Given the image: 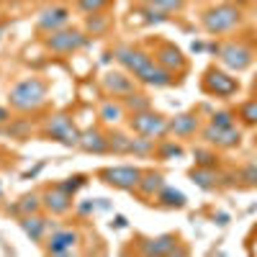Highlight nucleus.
<instances>
[{"label":"nucleus","instance_id":"obj_1","mask_svg":"<svg viewBox=\"0 0 257 257\" xmlns=\"http://www.w3.org/2000/svg\"><path fill=\"white\" fill-rule=\"evenodd\" d=\"M49 100V85L47 80H41V77H24V80H18L11 93H8V105L13 111L18 113H34L39 108H44Z\"/></svg>","mask_w":257,"mask_h":257},{"label":"nucleus","instance_id":"obj_2","mask_svg":"<svg viewBox=\"0 0 257 257\" xmlns=\"http://www.w3.org/2000/svg\"><path fill=\"white\" fill-rule=\"evenodd\" d=\"M242 24V8L237 3H219V6H211L203 16H201V26L206 34L211 36H221L229 34Z\"/></svg>","mask_w":257,"mask_h":257},{"label":"nucleus","instance_id":"obj_3","mask_svg":"<svg viewBox=\"0 0 257 257\" xmlns=\"http://www.w3.org/2000/svg\"><path fill=\"white\" fill-rule=\"evenodd\" d=\"M88 44H90V36L82 29H70V26H64L59 31H52L44 39V47L52 54H72V52H80Z\"/></svg>","mask_w":257,"mask_h":257},{"label":"nucleus","instance_id":"obj_4","mask_svg":"<svg viewBox=\"0 0 257 257\" xmlns=\"http://www.w3.org/2000/svg\"><path fill=\"white\" fill-rule=\"evenodd\" d=\"M167 121L162 113L157 111H139V113H128V128L134 134H142V137H149V139H165L170 132H167Z\"/></svg>","mask_w":257,"mask_h":257},{"label":"nucleus","instance_id":"obj_5","mask_svg":"<svg viewBox=\"0 0 257 257\" xmlns=\"http://www.w3.org/2000/svg\"><path fill=\"white\" fill-rule=\"evenodd\" d=\"M41 132H44V137H49V139H54V142H59L64 147H77L80 134H82V132H77V126L72 123L70 113H54V116H49L44 123H41Z\"/></svg>","mask_w":257,"mask_h":257},{"label":"nucleus","instance_id":"obj_6","mask_svg":"<svg viewBox=\"0 0 257 257\" xmlns=\"http://www.w3.org/2000/svg\"><path fill=\"white\" fill-rule=\"evenodd\" d=\"M201 88L206 95H213V98H229L239 90V80L231 77L229 72L219 70V67H208L201 77Z\"/></svg>","mask_w":257,"mask_h":257},{"label":"nucleus","instance_id":"obj_7","mask_svg":"<svg viewBox=\"0 0 257 257\" xmlns=\"http://www.w3.org/2000/svg\"><path fill=\"white\" fill-rule=\"evenodd\" d=\"M142 173L144 170H139L134 165H116V167H103L98 173V178L105 185L116 188V190H137V185L142 180Z\"/></svg>","mask_w":257,"mask_h":257},{"label":"nucleus","instance_id":"obj_8","mask_svg":"<svg viewBox=\"0 0 257 257\" xmlns=\"http://www.w3.org/2000/svg\"><path fill=\"white\" fill-rule=\"evenodd\" d=\"M219 59H221V64L226 70L244 72L254 59V52L247 44H242V41H226L224 47H219Z\"/></svg>","mask_w":257,"mask_h":257},{"label":"nucleus","instance_id":"obj_9","mask_svg":"<svg viewBox=\"0 0 257 257\" xmlns=\"http://www.w3.org/2000/svg\"><path fill=\"white\" fill-rule=\"evenodd\" d=\"M201 137L206 139V144L216 147V149H234L242 142V132L237 128V123L234 126H211L208 123L201 128Z\"/></svg>","mask_w":257,"mask_h":257},{"label":"nucleus","instance_id":"obj_10","mask_svg":"<svg viewBox=\"0 0 257 257\" xmlns=\"http://www.w3.org/2000/svg\"><path fill=\"white\" fill-rule=\"evenodd\" d=\"M100 85H103L105 95L121 98V100L137 90V80H134V75H128L126 70H111V72H105V75L100 77Z\"/></svg>","mask_w":257,"mask_h":257},{"label":"nucleus","instance_id":"obj_11","mask_svg":"<svg viewBox=\"0 0 257 257\" xmlns=\"http://www.w3.org/2000/svg\"><path fill=\"white\" fill-rule=\"evenodd\" d=\"M152 57H155L157 64H162V67H165L167 72H173V75L188 70V59H185V54L173 44V41H160L157 49L152 52Z\"/></svg>","mask_w":257,"mask_h":257},{"label":"nucleus","instance_id":"obj_12","mask_svg":"<svg viewBox=\"0 0 257 257\" xmlns=\"http://www.w3.org/2000/svg\"><path fill=\"white\" fill-rule=\"evenodd\" d=\"M80 244V234L75 229H52L49 237L44 239V249L49 254H72Z\"/></svg>","mask_w":257,"mask_h":257},{"label":"nucleus","instance_id":"obj_13","mask_svg":"<svg viewBox=\"0 0 257 257\" xmlns=\"http://www.w3.org/2000/svg\"><path fill=\"white\" fill-rule=\"evenodd\" d=\"M113 59L121 64V67L128 72V75H137L147 62H152V52L147 49H139V47H116L113 49Z\"/></svg>","mask_w":257,"mask_h":257},{"label":"nucleus","instance_id":"obj_14","mask_svg":"<svg viewBox=\"0 0 257 257\" xmlns=\"http://www.w3.org/2000/svg\"><path fill=\"white\" fill-rule=\"evenodd\" d=\"M134 80L142 82V85H149V88H170V85L175 82V75L167 72L162 64H157L152 59V62H147L144 67L134 75Z\"/></svg>","mask_w":257,"mask_h":257},{"label":"nucleus","instance_id":"obj_15","mask_svg":"<svg viewBox=\"0 0 257 257\" xmlns=\"http://www.w3.org/2000/svg\"><path fill=\"white\" fill-rule=\"evenodd\" d=\"M142 254H188L185 247H178V237L175 234H160V237L144 239L139 244Z\"/></svg>","mask_w":257,"mask_h":257},{"label":"nucleus","instance_id":"obj_16","mask_svg":"<svg viewBox=\"0 0 257 257\" xmlns=\"http://www.w3.org/2000/svg\"><path fill=\"white\" fill-rule=\"evenodd\" d=\"M70 24V8L64 6H49L39 13L36 18V29L44 31V34H52V31H59Z\"/></svg>","mask_w":257,"mask_h":257},{"label":"nucleus","instance_id":"obj_17","mask_svg":"<svg viewBox=\"0 0 257 257\" xmlns=\"http://www.w3.org/2000/svg\"><path fill=\"white\" fill-rule=\"evenodd\" d=\"M41 203H44V208L49 213L62 216V213H67L72 208V196L62 185H52V188H47L44 193H41Z\"/></svg>","mask_w":257,"mask_h":257},{"label":"nucleus","instance_id":"obj_18","mask_svg":"<svg viewBox=\"0 0 257 257\" xmlns=\"http://www.w3.org/2000/svg\"><path fill=\"white\" fill-rule=\"evenodd\" d=\"M77 147L82 149V152H88V155H105L108 152V134L98 132V128H88V132L80 134Z\"/></svg>","mask_w":257,"mask_h":257},{"label":"nucleus","instance_id":"obj_19","mask_svg":"<svg viewBox=\"0 0 257 257\" xmlns=\"http://www.w3.org/2000/svg\"><path fill=\"white\" fill-rule=\"evenodd\" d=\"M167 132L173 137H193L201 132V121L196 113H180L167 121Z\"/></svg>","mask_w":257,"mask_h":257},{"label":"nucleus","instance_id":"obj_20","mask_svg":"<svg viewBox=\"0 0 257 257\" xmlns=\"http://www.w3.org/2000/svg\"><path fill=\"white\" fill-rule=\"evenodd\" d=\"M21 229H24L34 242H44L47 239V231L52 229V224L41 216V213H29V216H21Z\"/></svg>","mask_w":257,"mask_h":257},{"label":"nucleus","instance_id":"obj_21","mask_svg":"<svg viewBox=\"0 0 257 257\" xmlns=\"http://www.w3.org/2000/svg\"><path fill=\"white\" fill-rule=\"evenodd\" d=\"M126 105H123V100L121 98H105L103 103H100V108H98V118L103 121V123H121L123 118H126Z\"/></svg>","mask_w":257,"mask_h":257},{"label":"nucleus","instance_id":"obj_22","mask_svg":"<svg viewBox=\"0 0 257 257\" xmlns=\"http://www.w3.org/2000/svg\"><path fill=\"white\" fill-rule=\"evenodd\" d=\"M165 188V178L160 175V173H155V170H149V173H142V180H139V185H137V190H139V196H144V198H155V196H160V190Z\"/></svg>","mask_w":257,"mask_h":257},{"label":"nucleus","instance_id":"obj_23","mask_svg":"<svg viewBox=\"0 0 257 257\" xmlns=\"http://www.w3.org/2000/svg\"><path fill=\"white\" fill-rule=\"evenodd\" d=\"M111 26H113V21L105 16V11L103 13H88L85 16V29L82 31L88 36H105Z\"/></svg>","mask_w":257,"mask_h":257},{"label":"nucleus","instance_id":"obj_24","mask_svg":"<svg viewBox=\"0 0 257 257\" xmlns=\"http://www.w3.org/2000/svg\"><path fill=\"white\" fill-rule=\"evenodd\" d=\"M157 142H160V139H149V137L134 134V137H132V149H128V155H134V157H149V155H155Z\"/></svg>","mask_w":257,"mask_h":257},{"label":"nucleus","instance_id":"obj_25","mask_svg":"<svg viewBox=\"0 0 257 257\" xmlns=\"http://www.w3.org/2000/svg\"><path fill=\"white\" fill-rule=\"evenodd\" d=\"M190 180L198 183L201 188H213V185H216V180H219L216 167H203V165H198L196 170H190Z\"/></svg>","mask_w":257,"mask_h":257},{"label":"nucleus","instance_id":"obj_26","mask_svg":"<svg viewBox=\"0 0 257 257\" xmlns=\"http://www.w3.org/2000/svg\"><path fill=\"white\" fill-rule=\"evenodd\" d=\"M13 208L21 213V216H29V213H39L41 208H44V203H41V196H39V193H26V196L21 198Z\"/></svg>","mask_w":257,"mask_h":257},{"label":"nucleus","instance_id":"obj_27","mask_svg":"<svg viewBox=\"0 0 257 257\" xmlns=\"http://www.w3.org/2000/svg\"><path fill=\"white\" fill-rule=\"evenodd\" d=\"M132 149V137L123 134V132H111L108 134V152L113 155H128Z\"/></svg>","mask_w":257,"mask_h":257},{"label":"nucleus","instance_id":"obj_28","mask_svg":"<svg viewBox=\"0 0 257 257\" xmlns=\"http://www.w3.org/2000/svg\"><path fill=\"white\" fill-rule=\"evenodd\" d=\"M157 201H160L165 208H183V206H185V196H183V193L175 190V188H167V185L160 190Z\"/></svg>","mask_w":257,"mask_h":257},{"label":"nucleus","instance_id":"obj_29","mask_svg":"<svg viewBox=\"0 0 257 257\" xmlns=\"http://www.w3.org/2000/svg\"><path fill=\"white\" fill-rule=\"evenodd\" d=\"M123 105H126V111L128 113H139V111H149L152 108V103H149V95H144V93H132V95H126L123 98Z\"/></svg>","mask_w":257,"mask_h":257},{"label":"nucleus","instance_id":"obj_30","mask_svg":"<svg viewBox=\"0 0 257 257\" xmlns=\"http://www.w3.org/2000/svg\"><path fill=\"white\" fill-rule=\"evenodd\" d=\"M155 155H157L160 160H175V157H183V147L175 144L173 139H160Z\"/></svg>","mask_w":257,"mask_h":257},{"label":"nucleus","instance_id":"obj_31","mask_svg":"<svg viewBox=\"0 0 257 257\" xmlns=\"http://www.w3.org/2000/svg\"><path fill=\"white\" fill-rule=\"evenodd\" d=\"M113 0H77V8L88 16V13H103Z\"/></svg>","mask_w":257,"mask_h":257},{"label":"nucleus","instance_id":"obj_32","mask_svg":"<svg viewBox=\"0 0 257 257\" xmlns=\"http://www.w3.org/2000/svg\"><path fill=\"white\" fill-rule=\"evenodd\" d=\"M239 118H242L247 126H257V98L239 105Z\"/></svg>","mask_w":257,"mask_h":257},{"label":"nucleus","instance_id":"obj_33","mask_svg":"<svg viewBox=\"0 0 257 257\" xmlns=\"http://www.w3.org/2000/svg\"><path fill=\"white\" fill-rule=\"evenodd\" d=\"M157 11L167 13V16H173V13H180L185 8V0H149Z\"/></svg>","mask_w":257,"mask_h":257},{"label":"nucleus","instance_id":"obj_34","mask_svg":"<svg viewBox=\"0 0 257 257\" xmlns=\"http://www.w3.org/2000/svg\"><path fill=\"white\" fill-rule=\"evenodd\" d=\"M211 126H234L237 123V113H231V111H216L211 116V121H208Z\"/></svg>","mask_w":257,"mask_h":257},{"label":"nucleus","instance_id":"obj_35","mask_svg":"<svg viewBox=\"0 0 257 257\" xmlns=\"http://www.w3.org/2000/svg\"><path fill=\"white\" fill-rule=\"evenodd\" d=\"M239 178L247 183V185H257V165L252 162V165H247L242 173H239Z\"/></svg>","mask_w":257,"mask_h":257},{"label":"nucleus","instance_id":"obj_36","mask_svg":"<svg viewBox=\"0 0 257 257\" xmlns=\"http://www.w3.org/2000/svg\"><path fill=\"white\" fill-rule=\"evenodd\" d=\"M59 185H62L64 190H67L70 196H75V193H77V190L85 185V180H82V175H75V178H70L67 183H59Z\"/></svg>","mask_w":257,"mask_h":257},{"label":"nucleus","instance_id":"obj_37","mask_svg":"<svg viewBox=\"0 0 257 257\" xmlns=\"http://www.w3.org/2000/svg\"><path fill=\"white\" fill-rule=\"evenodd\" d=\"M196 162L198 165H203V167H216V162H213V160H216V157H211V155H206V152H201V149H196Z\"/></svg>","mask_w":257,"mask_h":257},{"label":"nucleus","instance_id":"obj_38","mask_svg":"<svg viewBox=\"0 0 257 257\" xmlns=\"http://www.w3.org/2000/svg\"><path fill=\"white\" fill-rule=\"evenodd\" d=\"M6 123H11V111L6 105H0V126H6Z\"/></svg>","mask_w":257,"mask_h":257},{"label":"nucleus","instance_id":"obj_39","mask_svg":"<svg viewBox=\"0 0 257 257\" xmlns=\"http://www.w3.org/2000/svg\"><path fill=\"white\" fill-rule=\"evenodd\" d=\"M116 229H121V226H126V219L123 216H116V224H113Z\"/></svg>","mask_w":257,"mask_h":257},{"label":"nucleus","instance_id":"obj_40","mask_svg":"<svg viewBox=\"0 0 257 257\" xmlns=\"http://www.w3.org/2000/svg\"><path fill=\"white\" fill-rule=\"evenodd\" d=\"M229 3H237V6H244V3H249V0H229Z\"/></svg>","mask_w":257,"mask_h":257},{"label":"nucleus","instance_id":"obj_41","mask_svg":"<svg viewBox=\"0 0 257 257\" xmlns=\"http://www.w3.org/2000/svg\"><path fill=\"white\" fill-rule=\"evenodd\" d=\"M139 3H149V0H139Z\"/></svg>","mask_w":257,"mask_h":257},{"label":"nucleus","instance_id":"obj_42","mask_svg":"<svg viewBox=\"0 0 257 257\" xmlns=\"http://www.w3.org/2000/svg\"><path fill=\"white\" fill-rule=\"evenodd\" d=\"M254 165H257V157H254Z\"/></svg>","mask_w":257,"mask_h":257}]
</instances>
